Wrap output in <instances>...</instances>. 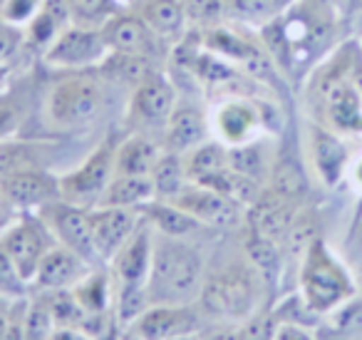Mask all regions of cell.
I'll list each match as a JSON object with an SVG mask.
<instances>
[{
    "instance_id": "cell-1",
    "label": "cell",
    "mask_w": 362,
    "mask_h": 340,
    "mask_svg": "<svg viewBox=\"0 0 362 340\" xmlns=\"http://www.w3.org/2000/svg\"><path fill=\"white\" fill-rule=\"evenodd\" d=\"M204 259L187 239L154 231V254L146 278V295L151 305H192L202 295Z\"/></svg>"
},
{
    "instance_id": "cell-2",
    "label": "cell",
    "mask_w": 362,
    "mask_h": 340,
    "mask_svg": "<svg viewBox=\"0 0 362 340\" xmlns=\"http://www.w3.org/2000/svg\"><path fill=\"white\" fill-rule=\"evenodd\" d=\"M355 295L347 271L337 264L322 239H315L303 254L300 266V298L308 310L325 315Z\"/></svg>"
},
{
    "instance_id": "cell-3",
    "label": "cell",
    "mask_w": 362,
    "mask_h": 340,
    "mask_svg": "<svg viewBox=\"0 0 362 340\" xmlns=\"http://www.w3.org/2000/svg\"><path fill=\"white\" fill-rule=\"evenodd\" d=\"M105 90L100 80L87 75H72L50 90L45 102L47 122L57 130H75L92 122L102 112Z\"/></svg>"
},
{
    "instance_id": "cell-4",
    "label": "cell",
    "mask_w": 362,
    "mask_h": 340,
    "mask_svg": "<svg viewBox=\"0 0 362 340\" xmlns=\"http://www.w3.org/2000/svg\"><path fill=\"white\" fill-rule=\"evenodd\" d=\"M202 303L211 315L218 318L241 320L253 313L256 305V283L253 276L246 268H231L218 271L211 278L204 280L202 285Z\"/></svg>"
},
{
    "instance_id": "cell-5",
    "label": "cell",
    "mask_w": 362,
    "mask_h": 340,
    "mask_svg": "<svg viewBox=\"0 0 362 340\" xmlns=\"http://www.w3.org/2000/svg\"><path fill=\"white\" fill-rule=\"evenodd\" d=\"M107 55H110V47L102 38L100 28L70 23L45 47L42 60L55 70H85L92 65H102Z\"/></svg>"
},
{
    "instance_id": "cell-6",
    "label": "cell",
    "mask_w": 362,
    "mask_h": 340,
    "mask_svg": "<svg viewBox=\"0 0 362 340\" xmlns=\"http://www.w3.org/2000/svg\"><path fill=\"white\" fill-rule=\"evenodd\" d=\"M40 219L52 231L57 244L75 251L87 266H95L100 261L95 251V239H92V221L90 209L80 204H72L65 199H55L40 209Z\"/></svg>"
},
{
    "instance_id": "cell-7",
    "label": "cell",
    "mask_w": 362,
    "mask_h": 340,
    "mask_svg": "<svg viewBox=\"0 0 362 340\" xmlns=\"http://www.w3.org/2000/svg\"><path fill=\"white\" fill-rule=\"evenodd\" d=\"M115 149L110 142H105L102 147H97L77 169L67 171L57 179L60 184V199L72 201V204L87 206L92 201H100V196L105 194L107 184L115 176Z\"/></svg>"
},
{
    "instance_id": "cell-8",
    "label": "cell",
    "mask_w": 362,
    "mask_h": 340,
    "mask_svg": "<svg viewBox=\"0 0 362 340\" xmlns=\"http://www.w3.org/2000/svg\"><path fill=\"white\" fill-rule=\"evenodd\" d=\"M55 244V236L42 219H21L0 236V249L11 256V261L28 283L35 280L42 256Z\"/></svg>"
},
{
    "instance_id": "cell-9",
    "label": "cell",
    "mask_w": 362,
    "mask_h": 340,
    "mask_svg": "<svg viewBox=\"0 0 362 340\" xmlns=\"http://www.w3.org/2000/svg\"><path fill=\"white\" fill-rule=\"evenodd\" d=\"M176 105V90L161 72H151L149 77L134 85L129 100V120L141 130H164L171 110Z\"/></svg>"
},
{
    "instance_id": "cell-10",
    "label": "cell",
    "mask_w": 362,
    "mask_h": 340,
    "mask_svg": "<svg viewBox=\"0 0 362 340\" xmlns=\"http://www.w3.org/2000/svg\"><path fill=\"white\" fill-rule=\"evenodd\" d=\"M151 254H154V229L149 221L141 216L139 226L134 234L127 239V244L115 254L110 261L112 276H115L119 288H146V278H149L151 268Z\"/></svg>"
},
{
    "instance_id": "cell-11",
    "label": "cell",
    "mask_w": 362,
    "mask_h": 340,
    "mask_svg": "<svg viewBox=\"0 0 362 340\" xmlns=\"http://www.w3.org/2000/svg\"><path fill=\"white\" fill-rule=\"evenodd\" d=\"M171 204L192 214L204 226H214V229H233L243 219V206L238 201L228 199L209 186L192 184V181L176 199H171Z\"/></svg>"
},
{
    "instance_id": "cell-12",
    "label": "cell",
    "mask_w": 362,
    "mask_h": 340,
    "mask_svg": "<svg viewBox=\"0 0 362 340\" xmlns=\"http://www.w3.org/2000/svg\"><path fill=\"white\" fill-rule=\"evenodd\" d=\"M92 239L100 261L110 264L115 254L127 244L141 221L139 209H119V206H95L90 209Z\"/></svg>"
},
{
    "instance_id": "cell-13",
    "label": "cell",
    "mask_w": 362,
    "mask_h": 340,
    "mask_svg": "<svg viewBox=\"0 0 362 340\" xmlns=\"http://www.w3.org/2000/svg\"><path fill=\"white\" fill-rule=\"evenodd\" d=\"M110 52H122V55H144L156 57L161 40L154 30L144 23L139 13H117L105 26L100 28Z\"/></svg>"
},
{
    "instance_id": "cell-14",
    "label": "cell",
    "mask_w": 362,
    "mask_h": 340,
    "mask_svg": "<svg viewBox=\"0 0 362 340\" xmlns=\"http://www.w3.org/2000/svg\"><path fill=\"white\" fill-rule=\"evenodd\" d=\"M211 140V122L204 110H199L194 102L176 100L174 110H171L169 120L164 125V140H161V149L174 152V154H189Z\"/></svg>"
},
{
    "instance_id": "cell-15",
    "label": "cell",
    "mask_w": 362,
    "mask_h": 340,
    "mask_svg": "<svg viewBox=\"0 0 362 340\" xmlns=\"http://www.w3.org/2000/svg\"><path fill=\"white\" fill-rule=\"evenodd\" d=\"M136 340H166L179 335H197L199 315L192 305H149L134 320Z\"/></svg>"
},
{
    "instance_id": "cell-16",
    "label": "cell",
    "mask_w": 362,
    "mask_h": 340,
    "mask_svg": "<svg viewBox=\"0 0 362 340\" xmlns=\"http://www.w3.org/2000/svg\"><path fill=\"white\" fill-rule=\"evenodd\" d=\"M0 194L6 201H11L13 206H21V209H35V206L42 209L50 201L60 199V184L45 169L33 166V169H23L6 176L0 181Z\"/></svg>"
},
{
    "instance_id": "cell-17",
    "label": "cell",
    "mask_w": 362,
    "mask_h": 340,
    "mask_svg": "<svg viewBox=\"0 0 362 340\" xmlns=\"http://www.w3.org/2000/svg\"><path fill=\"white\" fill-rule=\"evenodd\" d=\"M209 122H211L214 135H218V142L233 147L253 140L261 115H258V107L253 102L243 100V97H228L214 107Z\"/></svg>"
},
{
    "instance_id": "cell-18",
    "label": "cell",
    "mask_w": 362,
    "mask_h": 340,
    "mask_svg": "<svg viewBox=\"0 0 362 340\" xmlns=\"http://www.w3.org/2000/svg\"><path fill=\"white\" fill-rule=\"evenodd\" d=\"M296 216H298V204L283 199V196H278L271 189L261 191L258 199L246 209L248 231H253L258 236H266V239L276 241V244H281L286 239Z\"/></svg>"
},
{
    "instance_id": "cell-19",
    "label": "cell",
    "mask_w": 362,
    "mask_h": 340,
    "mask_svg": "<svg viewBox=\"0 0 362 340\" xmlns=\"http://www.w3.org/2000/svg\"><path fill=\"white\" fill-rule=\"evenodd\" d=\"M322 100L330 122L342 132H362V97L352 80L327 75L322 82Z\"/></svg>"
},
{
    "instance_id": "cell-20",
    "label": "cell",
    "mask_w": 362,
    "mask_h": 340,
    "mask_svg": "<svg viewBox=\"0 0 362 340\" xmlns=\"http://www.w3.org/2000/svg\"><path fill=\"white\" fill-rule=\"evenodd\" d=\"M87 264L75 254V251L65 249L62 244H55L45 256H42L40 266L33 283L40 290H67L87 276Z\"/></svg>"
},
{
    "instance_id": "cell-21",
    "label": "cell",
    "mask_w": 362,
    "mask_h": 340,
    "mask_svg": "<svg viewBox=\"0 0 362 340\" xmlns=\"http://www.w3.org/2000/svg\"><path fill=\"white\" fill-rule=\"evenodd\" d=\"M136 13L159 35L161 42H181L189 30L184 0H139Z\"/></svg>"
},
{
    "instance_id": "cell-22",
    "label": "cell",
    "mask_w": 362,
    "mask_h": 340,
    "mask_svg": "<svg viewBox=\"0 0 362 340\" xmlns=\"http://www.w3.org/2000/svg\"><path fill=\"white\" fill-rule=\"evenodd\" d=\"M161 144H156L151 137L136 135L127 137L115 149V174L124 176H149L154 169L156 159L161 157Z\"/></svg>"
},
{
    "instance_id": "cell-23",
    "label": "cell",
    "mask_w": 362,
    "mask_h": 340,
    "mask_svg": "<svg viewBox=\"0 0 362 340\" xmlns=\"http://www.w3.org/2000/svg\"><path fill=\"white\" fill-rule=\"evenodd\" d=\"M141 216L151 224V229L156 234L171 236V239H187V236L197 234L199 229H204L202 221H197L192 214H187L184 209H179L171 201L154 199L149 204L141 206Z\"/></svg>"
},
{
    "instance_id": "cell-24",
    "label": "cell",
    "mask_w": 362,
    "mask_h": 340,
    "mask_svg": "<svg viewBox=\"0 0 362 340\" xmlns=\"http://www.w3.org/2000/svg\"><path fill=\"white\" fill-rule=\"evenodd\" d=\"M154 184L151 176H124L115 174L107 184L105 194L95 206H119V209H141L144 204L154 201Z\"/></svg>"
},
{
    "instance_id": "cell-25",
    "label": "cell",
    "mask_w": 362,
    "mask_h": 340,
    "mask_svg": "<svg viewBox=\"0 0 362 340\" xmlns=\"http://www.w3.org/2000/svg\"><path fill=\"white\" fill-rule=\"evenodd\" d=\"M315 340H362V300L350 298L325 313L317 325Z\"/></svg>"
},
{
    "instance_id": "cell-26",
    "label": "cell",
    "mask_w": 362,
    "mask_h": 340,
    "mask_svg": "<svg viewBox=\"0 0 362 340\" xmlns=\"http://www.w3.org/2000/svg\"><path fill=\"white\" fill-rule=\"evenodd\" d=\"M313 162L325 184H335L342 176V169L347 164V149L335 135L315 127L313 130Z\"/></svg>"
},
{
    "instance_id": "cell-27",
    "label": "cell",
    "mask_w": 362,
    "mask_h": 340,
    "mask_svg": "<svg viewBox=\"0 0 362 340\" xmlns=\"http://www.w3.org/2000/svg\"><path fill=\"white\" fill-rule=\"evenodd\" d=\"M151 184H154V194L161 201H171L187 189L189 176L187 166H184V157L174 154V152H161L156 159L154 169H151Z\"/></svg>"
},
{
    "instance_id": "cell-28",
    "label": "cell",
    "mask_w": 362,
    "mask_h": 340,
    "mask_svg": "<svg viewBox=\"0 0 362 340\" xmlns=\"http://www.w3.org/2000/svg\"><path fill=\"white\" fill-rule=\"evenodd\" d=\"M184 166H187V176L192 184L209 179L216 171L228 166V147L218 140H206L204 144H199L197 149H192L189 154H184Z\"/></svg>"
},
{
    "instance_id": "cell-29",
    "label": "cell",
    "mask_w": 362,
    "mask_h": 340,
    "mask_svg": "<svg viewBox=\"0 0 362 340\" xmlns=\"http://www.w3.org/2000/svg\"><path fill=\"white\" fill-rule=\"evenodd\" d=\"M70 11H67L65 0H42L40 11L28 23V38L35 45L47 47L55 40L57 33L65 26H70Z\"/></svg>"
},
{
    "instance_id": "cell-30",
    "label": "cell",
    "mask_w": 362,
    "mask_h": 340,
    "mask_svg": "<svg viewBox=\"0 0 362 340\" xmlns=\"http://www.w3.org/2000/svg\"><path fill=\"white\" fill-rule=\"evenodd\" d=\"M296 0H223L226 18L248 26H266L281 18Z\"/></svg>"
},
{
    "instance_id": "cell-31",
    "label": "cell",
    "mask_w": 362,
    "mask_h": 340,
    "mask_svg": "<svg viewBox=\"0 0 362 340\" xmlns=\"http://www.w3.org/2000/svg\"><path fill=\"white\" fill-rule=\"evenodd\" d=\"M72 295L80 303L82 313L85 315H95V313H107L112 303V288H110V278H107L102 271H92L87 273L82 280H77L72 285Z\"/></svg>"
},
{
    "instance_id": "cell-32",
    "label": "cell",
    "mask_w": 362,
    "mask_h": 340,
    "mask_svg": "<svg viewBox=\"0 0 362 340\" xmlns=\"http://www.w3.org/2000/svg\"><path fill=\"white\" fill-rule=\"evenodd\" d=\"M228 166L238 174L248 176V179L258 181L261 184L268 174H271V166H268V157L258 142H243V144L228 147Z\"/></svg>"
},
{
    "instance_id": "cell-33",
    "label": "cell",
    "mask_w": 362,
    "mask_h": 340,
    "mask_svg": "<svg viewBox=\"0 0 362 340\" xmlns=\"http://www.w3.org/2000/svg\"><path fill=\"white\" fill-rule=\"evenodd\" d=\"M37 157H40V144L35 142L11 140V137L3 140L0 142V181L16 171L37 166Z\"/></svg>"
},
{
    "instance_id": "cell-34",
    "label": "cell",
    "mask_w": 362,
    "mask_h": 340,
    "mask_svg": "<svg viewBox=\"0 0 362 340\" xmlns=\"http://www.w3.org/2000/svg\"><path fill=\"white\" fill-rule=\"evenodd\" d=\"M271 191H276L278 196L298 204L308 191V181H305V174H303L300 166H298L293 159H281L278 164H273Z\"/></svg>"
},
{
    "instance_id": "cell-35",
    "label": "cell",
    "mask_w": 362,
    "mask_h": 340,
    "mask_svg": "<svg viewBox=\"0 0 362 340\" xmlns=\"http://www.w3.org/2000/svg\"><path fill=\"white\" fill-rule=\"evenodd\" d=\"M70 21L85 28H102L119 13V0H65Z\"/></svg>"
},
{
    "instance_id": "cell-36",
    "label": "cell",
    "mask_w": 362,
    "mask_h": 340,
    "mask_svg": "<svg viewBox=\"0 0 362 340\" xmlns=\"http://www.w3.org/2000/svg\"><path fill=\"white\" fill-rule=\"evenodd\" d=\"M246 254L248 261L253 264V268L258 271L261 276H273L278 273V266H281V251H278V244L266 236H258L253 231H248L246 236Z\"/></svg>"
},
{
    "instance_id": "cell-37",
    "label": "cell",
    "mask_w": 362,
    "mask_h": 340,
    "mask_svg": "<svg viewBox=\"0 0 362 340\" xmlns=\"http://www.w3.org/2000/svg\"><path fill=\"white\" fill-rule=\"evenodd\" d=\"M189 28H197L199 33L216 28L226 21V8L223 0H184Z\"/></svg>"
},
{
    "instance_id": "cell-38",
    "label": "cell",
    "mask_w": 362,
    "mask_h": 340,
    "mask_svg": "<svg viewBox=\"0 0 362 340\" xmlns=\"http://www.w3.org/2000/svg\"><path fill=\"white\" fill-rule=\"evenodd\" d=\"M278 320L273 313H251L246 323L236 325V340H276Z\"/></svg>"
},
{
    "instance_id": "cell-39",
    "label": "cell",
    "mask_w": 362,
    "mask_h": 340,
    "mask_svg": "<svg viewBox=\"0 0 362 340\" xmlns=\"http://www.w3.org/2000/svg\"><path fill=\"white\" fill-rule=\"evenodd\" d=\"M28 280L21 276V271L16 268V264L11 261V256L0 249V295H11V298H21L28 290Z\"/></svg>"
},
{
    "instance_id": "cell-40",
    "label": "cell",
    "mask_w": 362,
    "mask_h": 340,
    "mask_svg": "<svg viewBox=\"0 0 362 340\" xmlns=\"http://www.w3.org/2000/svg\"><path fill=\"white\" fill-rule=\"evenodd\" d=\"M42 0H3L0 3V16L6 18L13 26H25L33 21L37 11H40Z\"/></svg>"
},
{
    "instance_id": "cell-41",
    "label": "cell",
    "mask_w": 362,
    "mask_h": 340,
    "mask_svg": "<svg viewBox=\"0 0 362 340\" xmlns=\"http://www.w3.org/2000/svg\"><path fill=\"white\" fill-rule=\"evenodd\" d=\"M21 47V30L0 16V65H6Z\"/></svg>"
},
{
    "instance_id": "cell-42",
    "label": "cell",
    "mask_w": 362,
    "mask_h": 340,
    "mask_svg": "<svg viewBox=\"0 0 362 340\" xmlns=\"http://www.w3.org/2000/svg\"><path fill=\"white\" fill-rule=\"evenodd\" d=\"M18 120H21L18 107L11 105V102H0V142L8 140V137L16 132Z\"/></svg>"
},
{
    "instance_id": "cell-43",
    "label": "cell",
    "mask_w": 362,
    "mask_h": 340,
    "mask_svg": "<svg viewBox=\"0 0 362 340\" xmlns=\"http://www.w3.org/2000/svg\"><path fill=\"white\" fill-rule=\"evenodd\" d=\"M47 340H92L80 325H65V328H55Z\"/></svg>"
},
{
    "instance_id": "cell-44",
    "label": "cell",
    "mask_w": 362,
    "mask_h": 340,
    "mask_svg": "<svg viewBox=\"0 0 362 340\" xmlns=\"http://www.w3.org/2000/svg\"><path fill=\"white\" fill-rule=\"evenodd\" d=\"M350 75H352V85L357 87V92H360V97H362V60H360V57H357V60L352 62Z\"/></svg>"
},
{
    "instance_id": "cell-45",
    "label": "cell",
    "mask_w": 362,
    "mask_h": 340,
    "mask_svg": "<svg viewBox=\"0 0 362 340\" xmlns=\"http://www.w3.org/2000/svg\"><path fill=\"white\" fill-rule=\"evenodd\" d=\"M8 335H11V320L0 310V340H8Z\"/></svg>"
},
{
    "instance_id": "cell-46",
    "label": "cell",
    "mask_w": 362,
    "mask_h": 340,
    "mask_svg": "<svg viewBox=\"0 0 362 340\" xmlns=\"http://www.w3.org/2000/svg\"><path fill=\"white\" fill-rule=\"evenodd\" d=\"M166 340H197V335H179V338H166Z\"/></svg>"
},
{
    "instance_id": "cell-47",
    "label": "cell",
    "mask_w": 362,
    "mask_h": 340,
    "mask_svg": "<svg viewBox=\"0 0 362 340\" xmlns=\"http://www.w3.org/2000/svg\"><path fill=\"white\" fill-rule=\"evenodd\" d=\"M355 176H357V181H360V184H362V162H360V164H357V169H355Z\"/></svg>"
},
{
    "instance_id": "cell-48",
    "label": "cell",
    "mask_w": 362,
    "mask_h": 340,
    "mask_svg": "<svg viewBox=\"0 0 362 340\" xmlns=\"http://www.w3.org/2000/svg\"><path fill=\"white\" fill-rule=\"evenodd\" d=\"M352 6H355V8H360V11H362V0H352Z\"/></svg>"
},
{
    "instance_id": "cell-49",
    "label": "cell",
    "mask_w": 362,
    "mask_h": 340,
    "mask_svg": "<svg viewBox=\"0 0 362 340\" xmlns=\"http://www.w3.org/2000/svg\"><path fill=\"white\" fill-rule=\"evenodd\" d=\"M119 3H134V6H136V3H139V0H119Z\"/></svg>"
},
{
    "instance_id": "cell-50",
    "label": "cell",
    "mask_w": 362,
    "mask_h": 340,
    "mask_svg": "<svg viewBox=\"0 0 362 340\" xmlns=\"http://www.w3.org/2000/svg\"><path fill=\"white\" fill-rule=\"evenodd\" d=\"M360 241H362V226H360Z\"/></svg>"
},
{
    "instance_id": "cell-51",
    "label": "cell",
    "mask_w": 362,
    "mask_h": 340,
    "mask_svg": "<svg viewBox=\"0 0 362 340\" xmlns=\"http://www.w3.org/2000/svg\"><path fill=\"white\" fill-rule=\"evenodd\" d=\"M315 3H325V0H315Z\"/></svg>"
}]
</instances>
